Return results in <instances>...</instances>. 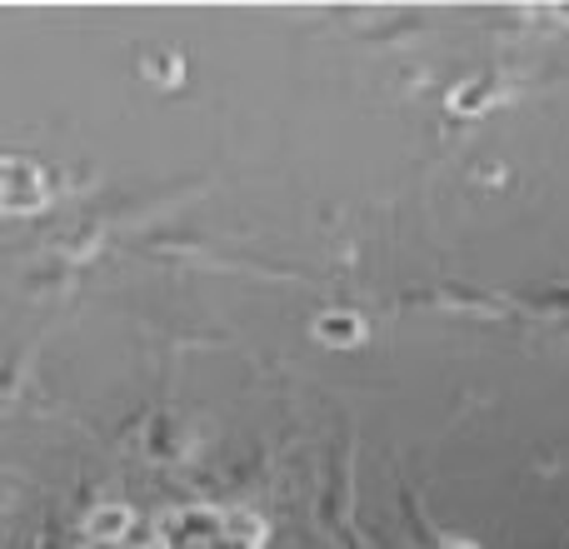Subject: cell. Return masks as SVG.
I'll return each instance as SVG.
<instances>
[{"instance_id": "7a4b0ae2", "label": "cell", "mask_w": 569, "mask_h": 549, "mask_svg": "<svg viewBox=\"0 0 569 549\" xmlns=\"http://www.w3.org/2000/svg\"><path fill=\"white\" fill-rule=\"evenodd\" d=\"M46 200H50V186L36 160L6 156V166H0V206H6V216H40Z\"/></svg>"}, {"instance_id": "8992f818", "label": "cell", "mask_w": 569, "mask_h": 549, "mask_svg": "<svg viewBox=\"0 0 569 549\" xmlns=\"http://www.w3.org/2000/svg\"><path fill=\"white\" fill-rule=\"evenodd\" d=\"M550 16H560V20H569V6H550Z\"/></svg>"}, {"instance_id": "6da1fadb", "label": "cell", "mask_w": 569, "mask_h": 549, "mask_svg": "<svg viewBox=\"0 0 569 549\" xmlns=\"http://www.w3.org/2000/svg\"><path fill=\"white\" fill-rule=\"evenodd\" d=\"M160 549H266V520L250 510L226 505H180L160 515L156 525Z\"/></svg>"}, {"instance_id": "277c9868", "label": "cell", "mask_w": 569, "mask_h": 549, "mask_svg": "<svg viewBox=\"0 0 569 549\" xmlns=\"http://www.w3.org/2000/svg\"><path fill=\"white\" fill-rule=\"evenodd\" d=\"M86 535L96 545H120L130 535V505H100V510H90Z\"/></svg>"}, {"instance_id": "52a82bcc", "label": "cell", "mask_w": 569, "mask_h": 549, "mask_svg": "<svg viewBox=\"0 0 569 549\" xmlns=\"http://www.w3.org/2000/svg\"><path fill=\"white\" fill-rule=\"evenodd\" d=\"M445 549H475L470 540H450V545H445Z\"/></svg>"}, {"instance_id": "5b68a950", "label": "cell", "mask_w": 569, "mask_h": 549, "mask_svg": "<svg viewBox=\"0 0 569 549\" xmlns=\"http://www.w3.org/2000/svg\"><path fill=\"white\" fill-rule=\"evenodd\" d=\"M490 96H495V86L480 76V80H470V86H460V90H455V100H450V106L460 110V116H475V110H485L480 100H490Z\"/></svg>"}, {"instance_id": "3957f363", "label": "cell", "mask_w": 569, "mask_h": 549, "mask_svg": "<svg viewBox=\"0 0 569 549\" xmlns=\"http://www.w3.org/2000/svg\"><path fill=\"white\" fill-rule=\"evenodd\" d=\"M360 335H365V320H360V315H350V310H330V315H320V320H315V340L335 345V350L360 345Z\"/></svg>"}]
</instances>
